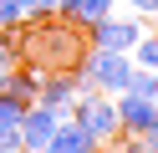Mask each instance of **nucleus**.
<instances>
[{
    "instance_id": "f257e3e1",
    "label": "nucleus",
    "mask_w": 158,
    "mask_h": 153,
    "mask_svg": "<svg viewBox=\"0 0 158 153\" xmlns=\"http://www.w3.org/2000/svg\"><path fill=\"white\" fill-rule=\"evenodd\" d=\"M87 26H77L72 15H46V20H26V41H21V61L46 71H77V61L87 56Z\"/></svg>"
},
{
    "instance_id": "f03ea898",
    "label": "nucleus",
    "mask_w": 158,
    "mask_h": 153,
    "mask_svg": "<svg viewBox=\"0 0 158 153\" xmlns=\"http://www.w3.org/2000/svg\"><path fill=\"white\" fill-rule=\"evenodd\" d=\"M77 97L82 92H107V97H117V92L127 87V77H133V56L127 51H102V46H87V56L77 61Z\"/></svg>"
},
{
    "instance_id": "7ed1b4c3",
    "label": "nucleus",
    "mask_w": 158,
    "mask_h": 153,
    "mask_svg": "<svg viewBox=\"0 0 158 153\" xmlns=\"http://www.w3.org/2000/svg\"><path fill=\"white\" fill-rule=\"evenodd\" d=\"M72 122H82L87 138L107 148V143L123 133V122H117V97H107V92H82V97L72 102Z\"/></svg>"
},
{
    "instance_id": "20e7f679",
    "label": "nucleus",
    "mask_w": 158,
    "mask_h": 153,
    "mask_svg": "<svg viewBox=\"0 0 158 153\" xmlns=\"http://www.w3.org/2000/svg\"><path fill=\"white\" fill-rule=\"evenodd\" d=\"M143 15H133V10H127V15H107V20H97V26H87V41H92V46H102V51H133L138 41H143Z\"/></svg>"
},
{
    "instance_id": "39448f33",
    "label": "nucleus",
    "mask_w": 158,
    "mask_h": 153,
    "mask_svg": "<svg viewBox=\"0 0 158 153\" xmlns=\"http://www.w3.org/2000/svg\"><path fill=\"white\" fill-rule=\"evenodd\" d=\"M117 122H123V133H133V138H148V133L158 128V102L133 97V92H117Z\"/></svg>"
},
{
    "instance_id": "423d86ee",
    "label": "nucleus",
    "mask_w": 158,
    "mask_h": 153,
    "mask_svg": "<svg viewBox=\"0 0 158 153\" xmlns=\"http://www.w3.org/2000/svg\"><path fill=\"white\" fill-rule=\"evenodd\" d=\"M41 107H51L56 117H72V102H77V77L72 71H46L41 77V92H36Z\"/></svg>"
},
{
    "instance_id": "0eeeda50",
    "label": "nucleus",
    "mask_w": 158,
    "mask_h": 153,
    "mask_svg": "<svg viewBox=\"0 0 158 153\" xmlns=\"http://www.w3.org/2000/svg\"><path fill=\"white\" fill-rule=\"evenodd\" d=\"M36 92H41V71H36V66L15 61V66L0 71V97H10V102H21V107H31Z\"/></svg>"
},
{
    "instance_id": "6e6552de",
    "label": "nucleus",
    "mask_w": 158,
    "mask_h": 153,
    "mask_svg": "<svg viewBox=\"0 0 158 153\" xmlns=\"http://www.w3.org/2000/svg\"><path fill=\"white\" fill-rule=\"evenodd\" d=\"M56 112L51 107H41V102H31V107H26V117H21V143H26V153H41L46 148V138H51L56 133Z\"/></svg>"
},
{
    "instance_id": "1a4fd4ad",
    "label": "nucleus",
    "mask_w": 158,
    "mask_h": 153,
    "mask_svg": "<svg viewBox=\"0 0 158 153\" xmlns=\"http://www.w3.org/2000/svg\"><path fill=\"white\" fill-rule=\"evenodd\" d=\"M41 153H102V143H92V138H87V128H82V122L61 117V122H56V133L46 138V148H41Z\"/></svg>"
},
{
    "instance_id": "9d476101",
    "label": "nucleus",
    "mask_w": 158,
    "mask_h": 153,
    "mask_svg": "<svg viewBox=\"0 0 158 153\" xmlns=\"http://www.w3.org/2000/svg\"><path fill=\"white\" fill-rule=\"evenodd\" d=\"M127 56H133V66H143V71H158V31L148 26V31H143V41H138Z\"/></svg>"
},
{
    "instance_id": "9b49d317",
    "label": "nucleus",
    "mask_w": 158,
    "mask_h": 153,
    "mask_svg": "<svg viewBox=\"0 0 158 153\" xmlns=\"http://www.w3.org/2000/svg\"><path fill=\"white\" fill-rule=\"evenodd\" d=\"M112 10H117V0H82L72 20H77V26H97V20H107Z\"/></svg>"
},
{
    "instance_id": "f8f14e48",
    "label": "nucleus",
    "mask_w": 158,
    "mask_h": 153,
    "mask_svg": "<svg viewBox=\"0 0 158 153\" xmlns=\"http://www.w3.org/2000/svg\"><path fill=\"white\" fill-rule=\"evenodd\" d=\"M123 92H133V97H148V102H158V71H143V66H133V77H127V87Z\"/></svg>"
},
{
    "instance_id": "ddd939ff",
    "label": "nucleus",
    "mask_w": 158,
    "mask_h": 153,
    "mask_svg": "<svg viewBox=\"0 0 158 153\" xmlns=\"http://www.w3.org/2000/svg\"><path fill=\"white\" fill-rule=\"evenodd\" d=\"M107 153H158L148 138H133V133H117L112 143H107Z\"/></svg>"
},
{
    "instance_id": "4468645a",
    "label": "nucleus",
    "mask_w": 158,
    "mask_h": 153,
    "mask_svg": "<svg viewBox=\"0 0 158 153\" xmlns=\"http://www.w3.org/2000/svg\"><path fill=\"white\" fill-rule=\"evenodd\" d=\"M21 117H26V107H21V102L0 97V133H21Z\"/></svg>"
},
{
    "instance_id": "2eb2a0df",
    "label": "nucleus",
    "mask_w": 158,
    "mask_h": 153,
    "mask_svg": "<svg viewBox=\"0 0 158 153\" xmlns=\"http://www.w3.org/2000/svg\"><path fill=\"white\" fill-rule=\"evenodd\" d=\"M0 26H26V0H0Z\"/></svg>"
},
{
    "instance_id": "dca6fc26",
    "label": "nucleus",
    "mask_w": 158,
    "mask_h": 153,
    "mask_svg": "<svg viewBox=\"0 0 158 153\" xmlns=\"http://www.w3.org/2000/svg\"><path fill=\"white\" fill-rule=\"evenodd\" d=\"M56 15V0H26V20H46Z\"/></svg>"
},
{
    "instance_id": "f3484780",
    "label": "nucleus",
    "mask_w": 158,
    "mask_h": 153,
    "mask_svg": "<svg viewBox=\"0 0 158 153\" xmlns=\"http://www.w3.org/2000/svg\"><path fill=\"white\" fill-rule=\"evenodd\" d=\"M117 5H127L133 15H143V20H153V15H158V0H117Z\"/></svg>"
},
{
    "instance_id": "a211bd4d",
    "label": "nucleus",
    "mask_w": 158,
    "mask_h": 153,
    "mask_svg": "<svg viewBox=\"0 0 158 153\" xmlns=\"http://www.w3.org/2000/svg\"><path fill=\"white\" fill-rule=\"evenodd\" d=\"M0 153H26V143H21V133H0Z\"/></svg>"
},
{
    "instance_id": "6ab92c4d",
    "label": "nucleus",
    "mask_w": 158,
    "mask_h": 153,
    "mask_svg": "<svg viewBox=\"0 0 158 153\" xmlns=\"http://www.w3.org/2000/svg\"><path fill=\"white\" fill-rule=\"evenodd\" d=\"M77 5L82 0H56V15H77Z\"/></svg>"
},
{
    "instance_id": "aec40b11",
    "label": "nucleus",
    "mask_w": 158,
    "mask_h": 153,
    "mask_svg": "<svg viewBox=\"0 0 158 153\" xmlns=\"http://www.w3.org/2000/svg\"><path fill=\"white\" fill-rule=\"evenodd\" d=\"M148 143H153V148H158V128H153V133H148Z\"/></svg>"
},
{
    "instance_id": "412c9836",
    "label": "nucleus",
    "mask_w": 158,
    "mask_h": 153,
    "mask_svg": "<svg viewBox=\"0 0 158 153\" xmlns=\"http://www.w3.org/2000/svg\"><path fill=\"white\" fill-rule=\"evenodd\" d=\"M148 26H153V31H158V15H153V20H148Z\"/></svg>"
}]
</instances>
